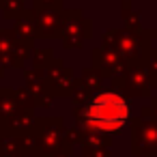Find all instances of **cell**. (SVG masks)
<instances>
[{
	"instance_id": "6da1fadb",
	"label": "cell",
	"mask_w": 157,
	"mask_h": 157,
	"mask_svg": "<svg viewBox=\"0 0 157 157\" xmlns=\"http://www.w3.org/2000/svg\"><path fill=\"white\" fill-rule=\"evenodd\" d=\"M86 116H88V123H93L95 127L114 131L127 123L129 108L123 97H118L114 93H101L90 101Z\"/></svg>"
}]
</instances>
